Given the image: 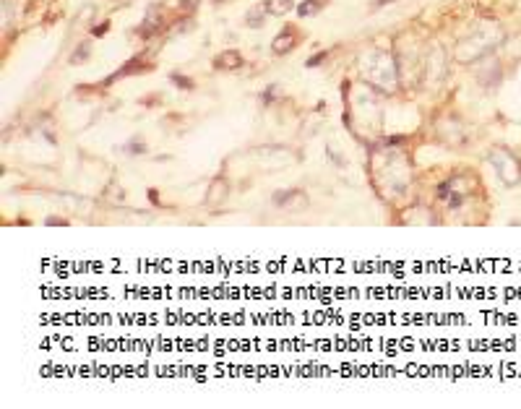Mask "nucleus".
Returning <instances> with one entry per match:
<instances>
[{"label":"nucleus","mask_w":521,"mask_h":409,"mask_svg":"<svg viewBox=\"0 0 521 409\" xmlns=\"http://www.w3.org/2000/svg\"><path fill=\"white\" fill-rule=\"evenodd\" d=\"M503 42H506V29L498 21H482L456 45L454 60L462 66H469V63H477V60L493 55Z\"/></svg>","instance_id":"f257e3e1"},{"label":"nucleus","mask_w":521,"mask_h":409,"mask_svg":"<svg viewBox=\"0 0 521 409\" xmlns=\"http://www.w3.org/2000/svg\"><path fill=\"white\" fill-rule=\"evenodd\" d=\"M363 79L370 89L378 92H394L399 86V63L389 50H370L360 63Z\"/></svg>","instance_id":"f03ea898"},{"label":"nucleus","mask_w":521,"mask_h":409,"mask_svg":"<svg viewBox=\"0 0 521 409\" xmlns=\"http://www.w3.org/2000/svg\"><path fill=\"white\" fill-rule=\"evenodd\" d=\"M488 162L503 185L511 188V185L521 183V159L516 157L511 149H506V146H493L488 152Z\"/></svg>","instance_id":"7ed1b4c3"},{"label":"nucleus","mask_w":521,"mask_h":409,"mask_svg":"<svg viewBox=\"0 0 521 409\" xmlns=\"http://www.w3.org/2000/svg\"><path fill=\"white\" fill-rule=\"evenodd\" d=\"M446 53H443V47L433 45V47H425V60H423V79L425 81H438L446 76Z\"/></svg>","instance_id":"20e7f679"},{"label":"nucleus","mask_w":521,"mask_h":409,"mask_svg":"<svg viewBox=\"0 0 521 409\" xmlns=\"http://www.w3.org/2000/svg\"><path fill=\"white\" fill-rule=\"evenodd\" d=\"M477 79H480V84L485 86V89H495V86L501 84V79H503L501 63L488 55V58H485V66L477 71Z\"/></svg>","instance_id":"39448f33"},{"label":"nucleus","mask_w":521,"mask_h":409,"mask_svg":"<svg viewBox=\"0 0 521 409\" xmlns=\"http://www.w3.org/2000/svg\"><path fill=\"white\" fill-rule=\"evenodd\" d=\"M271 201H274V206H282V209H290V212L305 206L303 191H277L271 196Z\"/></svg>","instance_id":"423d86ee"},{"label":"nucleus","mask_w":521,"mask_h":409,"mask_svg":"<svg viewBox=\"0 0 521 409\" xmlns=\"http://www.w3.org/2000/svg\"><path fill=\"white\" fill-rule=\"evenodd\" d=\"M214 66L222 68V71H235V68L243 66V55H240L238 50H225L222 55H217Z\"/></svg>","instance_id":"0eeeda50"},{"label":"nucleus","mask_w":521,"mask_h":409,"mask_svg":"<svg viewBox=\"0 0 521 409\" xmlns=\"http://www.w3.org/2000/svg\"><path fill=\"white\" fill-rule=\"evenodd\" d=\"M295 45H297V32L292 27H284V34H279L271 47H274V53H290Z\"/></svg>","instance_id":"6e6552de"},{"label":"nucleus","mask_w":521,"mask_h":409,"mask_svg":"<svg viewBox=\"0 0 521 409\" xmlns=\"http://www.w3.org/2000/svg\"><path fill=\"white\" fill-rule=\"evenodd\" d=\"M266 16H269V11H266L264 3H258V6H253L248 14H245V24L251 29H258V27H264V21Z\"/></svg>","instance_id":"1a4fd4ad"},{"label":"nucleus","mask_w":521,"mask_h":409,"mask_svg":"<svg viewBox=\"0 0 521 409\" xmlns=\"http://www.w3.org/2000/svg\"><path fill=\"white\" fill-rule=\"evenodd\" d=\"M264 6L269 16H282L290 14L292 8H295V0H264Z\"/></svg>","instance_id":"9d476101"},{"label":"nucleus","mask_w":521,"mask_h":409,"mask_svg":"<svg viewBox=\"0 0 521 409\" xmlns=\"http://www.w3.org/2000/svg\"><path fill=\"white\" fill-rule=\"evenodd\" d=\"M227 191H230V188H227L225 180H214L212 191H209V198H206V201H209V204H217V201L222 204V201L227 198Z\"/></svg>","instance_id":"9b49d317"},{"label":"nucleus","mask_w":521,"mask_h":409,"mask_svg":"<svg viewBox=\"0 0 521 409\" xmlns=\"http://www.w3.org/2000/svg\"><path fill=\"white\" fill-rule=\"evenodd\" d=\"M146 152H149V146H146V141L141 139V136L139 139H131L126 144V154H131V157H144Z\"/></svg>","instance_id":"f8f14e48"},{"label":"nucleus","mask_w":521,"mask_h":409,"mask_svg":"<svg viewBox=\"0 0 521 409\" xmlns=\"http://www.w3.org/2000/svg\"><path fill=\"white\" fill-rule=\"evenodd\" d=\"M321 11V0H305L303 6H297V14L300 16H313Z\"/></svg>","instance_id":"ddd939ff"},{"label":"nucleus","mask_w":521,"mask_h":409,"mask_svg":"<svg viewBox=\"0 0 521 409\" xmlns=\"http://www.w3.org/2000/svg\"><path fill=\"white\" fill-rule=\"evenodd\" d=\"M86 55H89V47L81 45V50L76 55H71V63H81V60H86Z\"/></svg>","instance_id":"4468645a"},{"label":"nucleus","mask_w":521,"mask_h":409,"mask_svg":"<svg viewBox=\"0 0 521 409\" xmlns=\"http://www.w3.org/2000/svg\"><path fill=\"white\" fill-rule=\"evenodd\" d=\"M172 81H175V84H180V86H185V89H193V81L191 79H183V76H178V73L172 76Z\"/></svg>","instance_id":"2eb2a0df"},{"label":"nucleus","mask_w":521,"mask_h":409,"mask_svg":"<svg viewBox=\"0 0 521 409\" xmlns=\"http://www.w3.org/2000/svg\"><path fill=\"white\" fill-rule=\"evenodd\" d=\"M321 60H324V53H318L316 58H310V63H308V66H316V63H321Z\"/></svg>","instance_id":"dca6fc26"},{"label":"nucleus","mask_w":521,"mask_h":409,"mask_svg":"<svg viewBox=\"0 0 521 409\" xmlns=\"http://www.w3.org/2000/svg\"><path fill=\"white\" fill-rule=\"evenodd\" d=\"M383 3H391V0H376V3H373V6H376V8H381Z\"/></svg>","instance_id":"f3484780"}]
</instances>
